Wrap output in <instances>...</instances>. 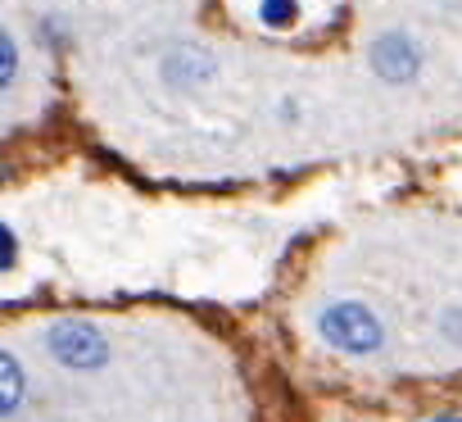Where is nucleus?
<instances>
[{
	"instance_id": "nucleus-3",
	"label": "nucleus",
	"mask_w": 462,
	"mask_h": 422,
	"mask_svg": "<svg viewBox=\"0 0 462 422\" xmlns=\"http://www.w3.org/2000/svg\"><path fill=\"white\" fill-rule=\"evenodd\" d=\"M372 64L381 69V78H390V82H399V78H412L417 73V51H412V42L408 37H381L376 42V51H372Z\"/></svg>"
},
{
	"instance_id": "nucleus-2",
	"label": "nucleus",
	"mask_w": 462,
	"mask_h": 422,
	"mask_svg": "<svg viewBox=\"0 0 462 422\" xmlns=\"http://www.w3.org/2000/svg\"><path fill=\"white\" fill-rule=\"evenodd\" d=\"M51 354L69 368H100L105 363V336L91 323H60L51 332Z\"/></svg>"
},
{
	"instance_id": "nucleus-4",
	"label": "nucleus",
	"mask_w": 462,
	"mask_h": 422,
	"mask_svg": "<svg viewBox=\"0 0 462 422\" xmlns=\"http://www.w3.org/2000/svg\"><path fill=\"white\" fill-rule=\"evenodd\" d=\"M0 377H5V399H0V413H14L19 399H23V377H19L14 354H0Z\"/></svg>"
},
{
	"instance_id": "nucleus-5",
	"label": "nucleus",
	"mask_w": 462,
	"mask_h": 422,
	"mask_svg": "<svg viewBox=\"0 0 462 422\" xmlns=\"http://www.w3.org/2000/svg\"><path fill=\"white\" fill-rule=\"evenodd\" d=\"M259 14H263V23H273V28H282V23H295V0H263V5H259Z\"/></svg>"
},
{
	"instance_id": "nucleus-1",
	"label": "nucleus",
	"mask_w": 462,
	"mask_h": 422,
	"mask_svg": "<svg viewBox=\"0 0 462 422\" xmlns=\"http://www.w3.org/2000/svg\"><path fill=\"white\" fill-rule=\"evenodd\" d=\"M322 336L349 354H367L381 345V323L372 318V309L363 305H331L322 314Z\"/></svg>"
}]
</instances>
